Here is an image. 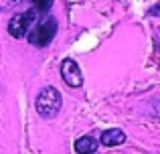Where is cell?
I'll list each match as a JSON object with an SVG mask.
<instances>
[{"mask_svg": "<svg viewBox=\"0 0 160 154\" xmlns=\"http://www.w3.org/2000/svg\"><path fill=\"white\" fill-rule=\"evenodd\" d=\"M61 93H59V89H55V87H43L41 89V93L37 95V102H35V107H37V114L41 116V118L45 120H51L55 116L59 114V110H61Z\"/></svg>", "mask_w": 160, "mask_h": 154, "instance_id": "6da1fadb", "label": "cell"}, {"mask_svg": "<svg viewBox=\"0 0 160 154\" xmlns=\"http://www.w3.org/2000/svg\"><path fill=\"white\" fill-rule=\"evenodd\" d=\"M55 35H57V20H55L53 16H47L45 20L37 22L35 27L28 31L27 39H28V43L35 45V47H47L55 39Z\"/></svg>", "mask_w": 160, "mask_h": 154, "instance_id": "7a4b0ae2", "label": "cell"}, {"mask_svg": "<svg viewBox=\"0 0 160 154\" xmlns=\"http://www.w3.org/2000/svg\"><path fill=\"white\" fill-rule=\"evenodd\" d=\"M41 14H43V12H39L37 8H31V10H27V12L14 14L10 18V22H8V32H10V37H14V39L27 37L28 31L37 24V20H39Z\"/></svg>", "mask_w": 160, "mask_h": 154, "instance_id": "3957f363", "label": "cell"}, {"mask_svg": "<svg viewBox=\"0 0 160 154\" xmlns=\"http://www.w3.org/2000/svg\"><path fill=\"white\" fill-rule=\"evenodd\" d=\"M61 77L69 87H81V83H83L81 69H79V65L73 59H63L61 61Z\"/></svg>", "mask_w": 160, "mask_h": 154, "instance_id": "277c9868", "label": "cell"}, {"mask_svg": "<svg viewBox=\"0 0 160 154\" xmlns=\"http://www.w3.org/2000/svg\"><path fill=\"white\" fill-rule=\"evenodd\" d=\"M99 142H102L103 146H120V144L126 142V134L120 128H109V130L102 132V140H99Z\"/></svg>", "mask_w": 160, "mask_h": 154, "instance_id": "5b68a950", "label": "cell"}, {"mask_svg": "<svg viewBox=\"0 0 160 154\" xmlns=\"http://www.w3.org/2000/svg\"><path fill=\"white\" fill-rule=\"evenodd\" d=\"M98 150V140L93 136H81L75 142V152L77 154H93Z\"/></svg>", "mask_w": 160, "mask_h": 154, "instance_id": "8992f818", "label": "cell"}, {"mask_svg": "<svg viewBox=\"0 0 160 154\" xmlns=\"http://www.w3.org/2000/svg\"><path fill=\"white\" fill-rule=\"evenodd\" d=\"M32 4H35V8L39 12H47L53 6V0H32Z\"/></svg>", "mask_w": 160, "mask_h": 154, "instance_id": "52a82bcc", "label": "cell"}, {"mask_svg": "<svg viewBox=\"0 0 160 154\" xmlns=\"http://www.w3.org/2000/svg\"><path fill=\"white\" fill-rule=\"evenodd\" d=\"M20 0H0V10H8V8H12L14 4H18Z\"/></svg>", "mask_w": 160, "mask_h": 154, "instance_id": "ba28073f", "label": "cell"}]
</instances>
